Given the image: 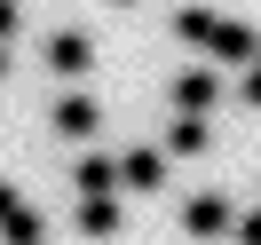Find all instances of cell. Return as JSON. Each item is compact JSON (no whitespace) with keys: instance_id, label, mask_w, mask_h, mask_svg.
I'll use <instances>...</instances> for the list:
<instances>
[{"instance_id":"obj_1","label":"cell","mask_w":261,"mask_h":245,"mask_svg":"<svg viewBox=\"0 0 261 245\" xmlns=\"http://www.w3.org/2000/svg\"><path fill=\"white\" fill-rule=\"evenodd\" d=\"M182 229H190V237H229V229H238V213H229L222 190H198L190 206H182Z\"/></svg>"},{"instance_id":"obj_2","label":"cell","mask_w":261,"mask_h":245,"mask_svg":"<svg viewBox=\"0 0 261 245\" xmlns=\"http://www.w3.org/2000/svg\"><path fill=\"white\" fill-rule=\"evenodd\" d=\"M206 56H214V64H253V56H261V40L245 32V24L214 16V24H206Z\"/></svg>"},{"instance_id":"obj_3","label":"cell","mask_w":261,"mask_h":245,"mask_svg":"<svg viewBox=\"0 0 261 245\" xmlns=\"http://www.w3.org/2000/svg\"><path fill=\"white\" fill-rule=\"evenodd\" d=\"M119 182H127V190H159L166 182V150H127V158H119Z\"/></svg>"},{"instance_id":"obj_4","label":"cell","mask_w":261,"mask_h":245,"mask_svg":"<svg viewBox=\"0 0 261 245\" xmlns=\"http://www.w3.org/2000/svg\"><path fill=\"white\" fill-rule=\"evenodd\" d=\"M214 95H222V64H214V71H182V79H174V103H182V111H206Z\"/></svg>"},{"instance_id":"obj_5","label":"cell","mask_w":261,"mask_h":245,"mask_svg":"<svg viewBox=\"0 0 261 245\" xmlns=\"http://www.w3.org/2000/svg\"><path fill=\"white\" fill-rule=\"evenodd\" d=\"M103 119H95V95H64L56 103V134H71V143H80V134H95Z\"/></svg>"},{"instance_id":"obj_6","label":"cell","mask_w":261,"mask_h":245,"mask_svg":"<svg viewBox=\"0 0 261 245\" xmlns=\"http://www.w3.org/2000/svg\"><path fill=\"white\" fill-rule=\"evenodd\" d=\"M48 64H56V71H64V79H80V71H87V64H95V48H87V40H80V32H56V40H48Z\"/></svg>"},{"instance_id":"obj_7","label":"cell","mask_w":261,"mask_h":245,"mask_svg":"<svg viewBox=\"0 0 261 245\" xmlns=\"http://www.w3.org/2000/svg\"><path fill=\"white\" fill-rule=\"evenodd\" d=\"M198 150H206V119H198V111H182L174 127H166V158H198Z\"/></svg>"},{"instance_id":"obj_8","label":"cell","mask_w":261,"mask_h":245,"mask_svg":"<svg viewBox=\"0 0 261 245\" xmlns=\"http://www.w3.org/2000/svg\"><path fill=\"white\" fill-rule=\"evenodd\" d=\"M80 229L87 237H119V198H80Z\"/></svg>"},{"instance_id":"obj_9","label":"cell","mask_w":261,"mask_h":245,"mask_svg":"<svg viewBox=\"0 0 261 245\" xmlns=\"http://www.w3.org/2000/svg\"><path fill=\"white\" fill-rule=\"evenodd\" d=\"M80 190H87V198H119L127 182H119V166H111V158H80Z\"/></svg>"},{"instance_id":"obj_10","label":"cell","mask_w":261,"mask_h":245,"mask_svg":"<svg viewBox=\"0 0 261 245\" xmlns=\"http://www.w3.org/2000/svg\"><path fill=\"white\" fill-rule=\"evenodd\" d=\"M245 103L261 111V56H253V79H245Z\"/></svg>"},{"instance_id":"obj_11","label":"cell","mask_w":261,"mask_h":245,"mask_svg":"<svg viewBox=\"0 0 261 245\" xmlns=\"http://www.w3.org/2000/svg\"><path fill=\"white\" fill-rule=\"evenodd\" d=\"M8 213H16V190H8V182H0V222H8Z\"/></svg>"},{"instance_id":"obj_12","label":"cell","mask_w":261,"mask_h":245,"mask_svg":"<svg viewBox=\"0 0 261 245\" xmlns=\"http://www.w3.org/2000/svg\"><path fill=\"white\" fill-rule=\"evenodd\" d=\"M238 237H245V245H261V213H253V222H245V229H238Z\"/></svg>"},{"instance_id":"obj_13","label":"cell","mask_w":261,"mask_h":245,"mask_svg":"<svg viewBox=\"0 0 261 245\" xmlns=\"http://www.w3.org/2000/svg\"><path fill=\"white\" fill-rule=\"evenodd\" d=\"M0 32H16V8H8V0H0Z\"/></svg>"},{"instance_id":"obj_14","label":"cell","mask_w":261,"mask_h":245,"mask_svg":"<svg viewBox=\"0 0 261 245\" xmlns=\"http://www.w3.org/2000/svg\"><path fill=\"white\" fill-rule=\"evenodd\" d=\"M0 71H8V56H0Z\"/></svg>"}]
</instances>
